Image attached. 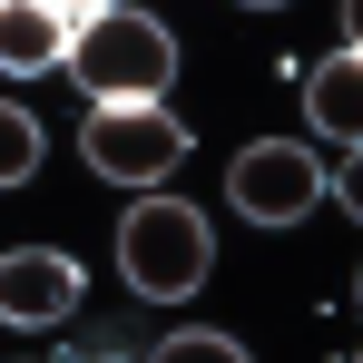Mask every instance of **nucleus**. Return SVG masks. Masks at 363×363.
<instances>
[{
    "instance_id": "obj_6",
    "label": "nucleus",
    "mask_w": 363,
    "mask_h": 363,
    "mask_svg": "<svg viewBox=\"0 0 363 363\" xmlns=\"http://www.w3.org/2000/svg\"><path fill=\"white\" fill-rule=\"evenodd\" d=\"M69 20L60 0H0V79H40L69 60Z\"/></svg>"
},
{
    "instance_id": "obj_5",
    "label": "nucleus",
    "mask_w": 363,
    "mask_h": 363,
    "mask_svg": "<svg viewBox=\"0 0 363 363\" xmlns=\"http://www.w3.org/2000/svg\"><path fill=\"white\" fill-rule=\"evenodd\" d=\"M79 295H89V275L69 265L60 245H10V255H0V324H10V334H50V324H69Z\"/></svg>"
},
{
    "instance_id": "obj_7",
    "label": "nucleus",
    "mask_w": 363,
    "mask_h": 363,
    "mask_svg": "<svg viewBox=\"0 0 363 363\" xmlns=\"http://www.w3.org/2000/svg\"><path fill=\"white\" fill-rule=\"evenodd\" d=\"M304 108H314V128H324L334 147L363 128V50H354V40H344L324 69H304Z\"/></svg>"
},
{
    "instance_id": "obj_10",
    "label": "nucleus",
    "mask_w": 363,
    "mask_h": 363,
    "mask_svg": "<svg viewBox=\"0 0 363 363\" xmlns=\"http://www.w3.org/2000/svg\"><path fill=\"white\" fill-rule=\"evenodd\" d=\"M60 10H69V20H89V10H108V0H60Z\"/></svg>"
},
{
    "instance_id": "obj_2",
    "label": "nucleus",
    "mask_w": 363,
    "mask_h": 363,
    "mask_svg": "<svg viewBox=\"0 0 363 363\" xmlns=\"http://www.w3.org/2000/svg\"><path fill=\"white\" fill-rule=\"evenodd\" d=\"M206 265H216V236H206L196 206H177V196H138V206L118 216V275L147 304H186L196 285H206Z\"/></svg>"
},
{
    "instance_id": "obj_9",
    "label": "nucleus",
    "mask_w": 363,
    "mask_h": 363,
    "mask_svg": "<svg viewBox=\"0 0 363 363\" xmlns=\"http://www.w3.org/2000/svg\"><path fill=\"white\" fill-rule=\"evenodd\" d=\"M157 354H167V363H206V354H216V363H245V344H236V334H206V324H186V334H167Z\"/></svg>"
},
{
    "instance_id": "obj_4",
    "label": "nucleus",
    "mask_w": 363,
    "mask_h": 363,
    "mask_svg": "<svg viewBox=\"0 0 363 363\" xmlns=\"http://www.w3.org/2000/svg\"><path fill=\"white\" fill-rule=\"evenodd\" d=\"M314 196H324V157L304 138H255L236 167H226V206H236L245 226H304Z\"/></svg>"
},
{
    "instance_id": "obj_1",
    "label": "nucleus",
    "mask_w": 363,
    "mask_h": 363,
    "mask_svg": "<svg viewBox=\"0 0 363 363\" xmlns=\"http://www.w3.org/2000/svg\"><path fill=\"white\" fill-rule=\"evenodd\" d=\"M79 69V89L89 99H167V79H177V40H167V20H147V10H89L79 30H69V60Z\"/></svg>"
},
{
    "instance_id": "obj_3",
    "label": "nucleus",
    "mask_w": 363,
    "mask_h": 363,
    "mask_svg": "<svg viewBox=\"0 0 363 363\" xmlns=\"http://www.w3.org/2000/svg\"><path fill=\"white\" fill-rule=\"evenodd\" d=\"M79 157L118 186H157L186 157V128L167 118V99H99L89 128H79Z\"/></svg>"
},
{
    "instance_id": "obj_11",
    "label": "nucleus",
    "mask_w": 363,
    "mask_h": 363,
    "mask_svg": "<svg viewBox=\"0 0 363 363\" xmlns=\"http://www.w3.org/2000/svg\"><path fill=\"white\" fill-rule=\"evenodd\" d=\"M236 10H285V0H236Z\"/></svg>"
},
{
    "instance_id": "obj_8",
    "label": "nucleus",
    "mask_w": 363,
    "mask_h": 363,
    "mask_svg": "<svg viewBox=\"0 0 363 363\" xmlns=\"http://www.w3.org/2000/svg\"><path fill=\"white\" fill-rule=\"evenodd\" d=\"M40 177V118L0 99V186H30Z\"/></svg>"
}]
</instances>
